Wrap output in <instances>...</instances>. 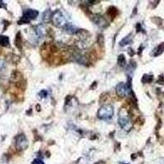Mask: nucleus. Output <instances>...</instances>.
<instances>
[{
    "label": "nucleus",
    "mask_w": 164,
    "mask_h": 164,
    "mask_svg": "<svg viewBox=\"0 0 164 164\" xmlns=\"http://www.w3.org/2000/svg\"><path fill=\"white\" fill-rule=\"evenodd\" d=\"M15 45L18 48H21V46H22V40H21V33L18 32L17 35H16V39H15Z\"/></svg>",
    "instance_id": "nucleus-15"
},
{
    "label": "nucleus",
    "mask_w": 164,
    "mask_h": 164,
    "mask_svg": "<svg viewBox=\"0 0 164 164\" xmlns=\"http://www.w3.org/2000/svg\"><path fill=\"white\" fill-rule=\"evenodd\" d=\"M35 32H36V35L39 38L44 37L46 34V31H45V28L42 26H38L35 28Z\"/></svg>",
    "instance_id": "nucleus-9"
},
{
    "label": "nucleus",
    "mask_w": 164,
    "mask_h": 164,
    "mask_svg": "<svg viewBox=\"0 0 164 164\" xmlns=\"http://www.w3.org/2000/svg\"><path fill=\"white\" fill-rule=\"evenodd\" d=\"M9 44V38L5 35H0V45L7 46Z\"/></svg>",
    "instance_id": "nucleus-12"
},
{
    "label": "nucleus",
    "mask_w": 164,
    "mask_h": 164,
    "mask_svg": "<svg viewBox=\"0 0 164 164\" xmlns=\"http://www.w3.org/2000/svg\"><path fill=\"white\" fill-rule=\"evenodd\" d=\"M66 31L69 33V34H75V33H76V32L78 31V30L73 25L68 24V25L66 26Z\"/></svg>",
    "instance_id": "nucleus-13"
},
{
    "label": "nucleus",
    "mask_w": 164,
    "mask_h": 164,
    "mask_svg": "<svg viewBox=\"0 0 164 164\" xmlns=\"http://www.w3.org/2000/svg\"><path fill=\"white\" fill-rule=\"evenodd\" d=\"M32 164H44V163L43 162L42 160H40V159H35L33 162H32Z\"/></svg>",
    "instance_id": "nucleus-18"
},
{
    "label": "nucleus",
    "mask_w": 164,
    "mask_h": 164,
    "mask_svg": "<svg viewBox=\"0 0 164 164\" xmlns=\"http://www.w3.org/2000/svg\"><path fill=\"white\" fill-rule=\"evenodd\" d=\"M164 51V43H162L161 44H159V46H157L156 48H154V51L152 52V55L154 57L159 56L160 54H162L163 52Z\"/></svg>",
    "instance_id": "nucleus-8"
},
{
    "label": "nucleus",
    "mask_w": 164,
    "mask_h": 164,
    "mask_svg": "<svg viewBox=\"0 0 164 164\" xmlns=\"http://www.w3.org/2000/svg\"><path fill=\"white\" fill-rule=\"evenodd\" d=\"M131 90V85L130 84H126V83H123V82H121L119 83L118 85H116V95L120 97H125L127 96V95L130 92Z\"/></svg>",
    "instance_id": "nucleus-5"
},
{
    "label": "nucleus",
    "mask_w": 164,
    "mask_h": 164,
    "mask_svg": "<svg viewBox=\"0 0 164 164\" xmlns=\"http://www.w3.org/2000/svg\"><path fill=\"white\" fill-rule=\"evenodd\" d=\"M117 14H118V11L116 7H109V9L108 11V15L110 16L112 19H114Z\"/></svg>",
    "instance_id": "nucleus-11"
},
{
    "label": "nucleus",
    "mask_w": 164,
    "mask_h": 164,
    "mask_svg": "<svg viewBox=\"0 0 164 164\" xmlns=\"http://www.w3.org/2000/svg\"><path fill=\"white\" fill-rule=\"evenodd\" d=\"M118 123L121 126L122 129L129 131L131 127V122L129 116L126 113H122V112H119V118H118Z\"/></svg>",
    "instance_id": "nucleus-4"
},
{
    "label": "nucleus",
    "mask_w": 164,
    "mask_h": 164,
    "mask_svg": "<svg viewBox=\"0 0 164 164\" xmlns=\"http://www.w3.org/2000/svg\"><path fill=\"white\" fill-rule=\"evenodd\" d=\"M113 114H114V109L113 107L110 104L102 106L98 111V116L101 120H109L112 117Z\"/></svg>",
    "instance_id": "nucleus-1"
},
{
    "label": "nucleus",
    "mask_w": 164,
    "mask_h": 164,
    "mask_svg": "<svg viewBox=\"0 0 164 164\" xmlns=\"http://www.w3.org/2000/svg\"><path fill=\"white\" fill-rule=\"evenodd\" d=\"M16 147L19 150H24L28 147V140L24 134H20L16 137Z\"/></svg>",
    "instance_id": "nucleus-6"
},
{
    "label": "nucleus",
    "mask_w": 164,
    "mask_h": 164,
    "mask_svg": "<svg viewBox=\"0 0 164 164\" xmlns=\"http://www.w3.org/2000/svg\"><path fill=\"white\" fill-rule=\"evenodd\" d=\"M39 97L41 98V99H43V98H45L46 96L48 95V94H47V92L45 91V90H42L41 92H39Z\"/></svg>",
    "instance_id": "nucleus-17"
},
{
    "label": "nucleus",
    "mask_w": 164,
    "mask_h": 164,
    "mask_svg": "<svg viewBox=\"0 0 164 164\" xmlns=\"http://www.w3.org/2000/svg\"><path fill=\"white\" fill-rule=\"evenodd\" d=\"M39 15V12L36 10H33V9H27L23 12V16L21 17V19L18 21V24H27L29 23L31 20L36 19V17Z\"/></svg>",
    "instance_id": "nucleus-3"
},
{
    "label": "nucleus",
    "mask_w": 164,
    "mask_h": 164,
    "mask_svg": "<svg viewBox=\"0 0 164 164\" xmlns=\"http://www.w3.org/2000/svg\"><path fill=\"white\" fill-rule=\"evenodd\" d=\"M52 21L55 27H59V28L65 27L67 25L66 17L64 16L63 12L59 10L55 11L53 12V16H52Z\"/></svg>",
    "instance_id": "nucleus-2"
},
{
    "label": "nucleus",
    "mask_w": 164,
    "mask_h": 164,
    "mask_svg": "<svg viewBox=\"0 0 164 164\" xmlns=\"http://www.w3.org/2000/svg\"><path fill=\"white\" fill-rule=\"evenodd\" d=\"M117 62H118V65L120 67H125L127 65V60H126V58H125V56L123 54H120L119 55Z\"/></svg>",
    "instance_id": "nucleus-14"
},
{
    "label": "nucleus",
    "mask_w": 164,
    "mask_h": 164,
    "mask_svg": "<svg viewBox=\"0 0 164 164\" xmlns=\"http://www.w3.org/2000/svg\"><path fill=\"white\" fill-rule=\"evenodd\" d=\"M93 21L95 23L98 27H101V28H105L108 26V22L105 20V18H103L102 16L99 15H96L93 17Z\"/></svg>",
    "instance_id": "nucleus-7"
},
{
    "label": "nucleus",
    "mask_w": 164,
    "mask_h": 164,
    "mask_svg": "<svg viewBox=\"0 0 164 164\" xmlns=\"http://www.w3.org/2000/svg\"><path fill=\"white\" fill-rule=\"evenodd\" d=\"M128 53H129V55H130V56H133V55H134V51H133V49L132 48H128Z\"/></svg>",
    "instance_id": "nucleus-20"
},
{
    "label": "nucleus",
    "mask_w": 164,
    "mask_h": 164,
    "mask_svg": "<svg viewBox=\"0 0 164 164\" xmlns=\"http://www.w3.org/2000/svg\"><path fill=\"white\" fill-rule=\"evenodd\" d=\"M154 79V76L151 75H144L142 78V82L143 83H150Z\"/></svg>",
    "instance_id": "nucleus-16"
},
{
    "label": "nucleus",
    "mask_w": 164,
    "mask_h": 164,
    "mask_svg": "<svg viewBox=\"0 0 164 164\" xmlns=\"http://www.w3.org/2000/svg\"><path fill=\"white\" fill-rule=\"evenodd\" d=\"M132 42V36H131V34H130L129 35H127V37H125L122 41L120 42V45L123 47V46H126L127 44H131Z\"/></svg>",
    "instance_id": "nucleus-10"
},
{
    "label": "nucleus",
    "mask_w": 164,
    "mask_h": 164,
    "mask_svg": "<svg viewBox=\"0 0 164 164\" xmlns=\"http://www.w3.org/2000/svg\"><path fill=\"white\" fill-rule=\"evenodd\" d=\"M5 68V63L3 61H0V71H3Z\"/></svg>",
    "instance_id": "nucleus-19"
}]
</instances>
